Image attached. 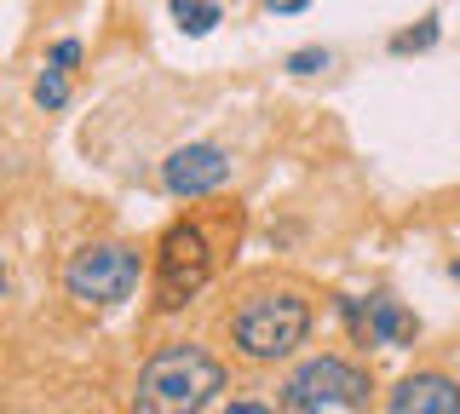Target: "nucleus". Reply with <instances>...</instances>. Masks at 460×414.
<instances>
[{
  "mask_svg": "<svg viewBox=\"0 0 460 414\" xmlns=\"http://www.w3.org/2000/svg\"><path fill=\"white\" fill-rule=\"evenodd\" d=\"M225 392V363L208 346H162L138 368L133 385V414H201Z\"/></svg>",
  "mask_w": 460,
  "mask_h": 414,
  "instance_id": "nucleus-1",
  "label": "nucleus"
},
{
  "mask_svg": "<svg viewBox=\"0 0 460 414\" xmlns=\"http://www.w3.org/2000/svg\"><path fill=\"white\" fill-rule=\"evenodd\" d=\"M311 334V305L299 288H253L230 311V346L248 363H282L305 346Z\"/></svg>",
  "mask_w": 460,
  "mask_h": 414,
  "instance_id": "nucleus-2",
  "label": "nucleus"
},
{
  "mask_svg": "<svg viewBox=\"0 0 460 414\" xmlns=\"http://www.w3.org/2000/svg\"><path fill=\"white\" fill-rule=\"evenodd\" d=\"M368 397H374V380L345 357H311L282 385L288 414H363Z\"/></svg>",
  "mask_w": 460,
  "mask_h": 414,
  "instance_id": "nucleus-3",
  "label": "nucleus"
},
{
  "mask_svg": "<svg viewBox=\"0 0 460 414\" xmlns=\"http://www.w3.org/2000/svg\"><path fill=\"white\" fill-rule=\"evenodd\" d=\"M144 277V253L127 242H86L64 265V294L75 305H121Z\"/></svg>",
  "mask_w": 460,
  "mask_h": 414,
  "instance_id": "nucleus-4",
  "label": "nucleus"
},
{
  "mask_svg": "<svg viewBox=\"0 0 460 414\" xmlns=\"http://www.w3.org/2000/svg\"><path fill=\"white\" fill-rule=\"evenodd\" d=\"M213 277V242L196 219H179L167 225L162 242H155V305L162 311H179L208 288Z\"/></svg>",
  "mask_w": 460,
  "mask_h": 414,
  "instance_id": "nucleus-5",
  "label": "nucleus"
},
{
  "mask_svg": "<svg viewBox=\"0 0 460 414\" xmlns=\"http://www.w3.org/2000/svg\"><path fill=\"white\" fill-rule=\"evenodd\" d=\"M225 179H230V155L219 145H179L162 162V184L172 196H184V202L190 196H213Z\"/></svg>",
  "mask_w": 460,
  "mask_h": 414,
  "instance_id": "nucleus-6",
  "label": "nucleus"
},
{
  "mask_svg": "<svg viewBox=\"0 0 460 414\" xmlns=\"http://www.w3.org/2000/svg\"><path fill=\"white\" fill-rule=\"evenodd\" d=\"M385 414H460V385L449 374H409L385 397Z\"/></svg>",
  "mask_w": 460,
  "mask_h": 414,
  "instance_id": "nucleus-7",
  "label": "nucleus"
},
{
  "mask_svg": "<svg viewBox=\"0 0 460 414\" xmlns=\"http://www.w3.org/2000/svg\"><path fill=\"white\" fill-rule=\"evenodd\" d=\"M409 334H414V322L397 311V299L374 294L368 299V346H402Z\"/></svg>",
  "mask_w": 460,
  "mask_h": 414,
  "instance_id": "nucleus-8",
  "label": "nucleus"
},
{
  "mask_svg": "<svg viewBox=\"0 0 460 414\" xmlns=\"http://www.w3.org/2000/svg\"><path fill=\"white\" fill-rule=\"evenodd\" d=\"M167 12H172V23H179L184 35H213V23L225 18L219 0H167Z\"/></svg>",
  "mask_w": 460,
  "mask_h": 414,
  "instance_id": "nucleus-9",
  "label": "nucleus"
},
{
  "mask_svg": "<svg viewBox=\"0 0 460 414\" xmlns=\"http://www.w3.org/2000/svg\"><path fill=\"white\" fill-rule=\"evenodd\" d=\"M438 35H443V23H438V12H431V18H420L414 30L392 35V52H397V58H409V52H431V47H438Z\"/></svg>",
  "mask_w": 460,
  "mask_h": 414,
  "instance_id": "nucleus-10",
  "label": "nucleus"
},
{
  "mask_svg": "<svg viewBox=\"0 0 460 414\" xmlns=\"http://www.w3.org/2000/svg\"><path fill=\"white\" fill-rule=\"evenodd\" d=\"M35 104L40 110H64L69 104V75H64V69H40V75H35Z\"/></svg>",
  "mask_w": 460,
  "mask_h": 414,
  "instance_id": "nucleus-11",
  "label": "nucleus"
},
{
  "mask_svg": "<svg viewBox=\"0 0 460 414\" xmlns=\"http://www.w3.org/2000/svg\"><path fill=\"white\" fill-rule=\"evenodd\" d=\"M288 75H323V69H334V52L328 47H299V52H288L282 58Z\"/></svg>",
  "mask_w": 460,
  "mask_h": 414,
  "instance_id": "nucleus-12",
  "label": "nucleus"
},
{
  "mask_svg": "<svg viewBox=\"0 0 460 414\" xmlns=\"http://www.w3.org/2000/svg\"><path fill=\"white\" fill-rule=\"evenodd\" d=\"M52 69H64V75H69V69H75L81 64V40H58V47H52V58H47Z\"/></svg>",
  "mask_w": 460,
  "mask_h": 414,
  "instance_id": "nucleus-13",
  "label": "nucleus"
},
{
  "mask_svg": "<svg viewBox=\"0 0 460 414\" xmlns=\"http://www.w3.org/2000/svg\"><path fill=\"white\" fill-rule=\"evenodd\" d=\"M311 0H265V12H277V18H294V12H305Z\"/></svg>",
  "mask_w": 460,
  "mask_h": 414,
  "instance_id": "nucleus-14",
  "label": "nucleus"
},
{
  "mask_svg": "<svg viewBox=\"0 0 460 414\" xmlns=\"http://www.w3.org/2000/svg\"><path fill=\"white\" fill-rule=\"evenodd\" d=\"M225 414H277V409H270V403H253V397H242V403H230Z\"/></svg>",
  "mask_w": 460,
  "mask_h": 414,
  "instance_id": "nucleus-15",
  "label": "nucleus"
},
{
  "mask_svg": "<svg viewBox=\"0 0 460 414\" xmlns=\"http://www.w3.org/2000/svg\"><path fill=\"white\" fill-rule=\"evenodd\" d=\"M449 277H460V260H455V265H449Z\"/></svg>",
  "mask_w": 460,
  "mask_h": 414,
  "instance_id": "nucleus-16",
  "label": "nucleus"
}]
</instances>
